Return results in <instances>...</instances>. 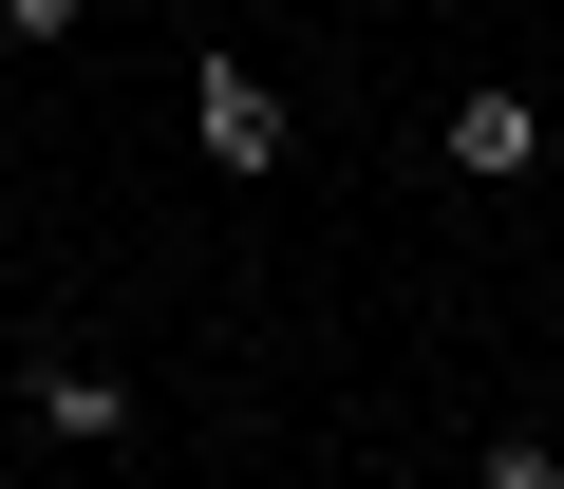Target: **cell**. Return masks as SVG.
<instances>
[{
    "mask_svg": "<svg viewBox=\"0 0 564 489\" xmlns=\"http://www.w3.org/2000/svg\"><path fill=\"white\" fill-rule=\"evenodd\" d=\"M188 151H207V170H226V188H263V170H282V151H302V113H282V95H263V76H245V57H207V76H188Z\"/></svg>",
    "mask_w": 564,
    "mask_h": 489,
    "instance_id": "cell-1",
    "label": "cell"
},
{
    "mask_svg": "<svg viewBox=\"0 0 564 489\" xmlns=\"http://www.w3.org/2000/svg\"><path fill=\"white\" fill-rule=\"evenodd\" d=\"M20 414H39L57 452H113V433H132V377L76 358V339H39V358H20Z\"/></svg>",
    "mask_w": 564,
    "mask_h": 489,
    "instance_id": "cell-2",
    "label": "cell"
},
{
    "mask_svg": "<svg viewBox=\"0 0 564 489\" xmlns=\"http://www.w3.org/2000/svg\"><path fill=\"white\" fill-rule=\"evenodd\" d=\"M433 151H452L470 188H527L564 132H545V95H452V113H433Z\"/></svg>",
    "mask_w": 564,
    "mask_h": 489,
    "instance_id": "cell-3",
    "label": "cell"
},
{
    "mask_svg": "<svg viewBox=\"0 0 564 489\" xmlns=\"http://www.w3.org/2000/svg\"><path fill=\"white\" fill-rule=\"evenodd\" d=\"M470 470H489V489H564V433H489Z\"/></svg>",
    "mask_w": 564,
    "mask_h": 489,
    "instance_id": "cell-4",
    "label": "cell"
},
{
    "mask_svg": "<svg viewBox=\"0 0 564 489\" xmlns=\"http://www.w3.org/2000/svg\"><path fill=\"white\" fill-rule=\"evenodd\" d=\"M76 20H95V0H0V39H20V57H57Z\"/></svg>",
    "mask_w": 564,
    "mask_h": 489,
    "instance_id": "cell-5",
    "label": "cell"
}]
</instances>
